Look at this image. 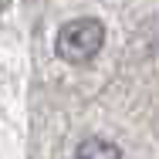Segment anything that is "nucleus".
<instances>
[{
	"label": "nucleus",
	"mask_w": 159,
	"mask_h": 159,
	"mask_svg": "<svg viewBox=\"0 0 159 159\" xmlns=\"http://www.w3.org/2000/svg\"><path fill=\"white\" fill-rule=\"evenodd\" d=\"M75 159H122V149L115 146V142H108V139H85V142H78V149H75Z\"/></svg>",
	"instance_id": "obj_2"
},
{
	"label": "nucleus",
	"mask_w": 159,
	"mask_h": 159,
	"mask_svg": "<svg viewBox=\"0 0 159 159\" xmlns=\"http://www.w3.org/2000/svg\"><path fill=\"white\" fill-rule=\"evenodd\" d=\"M7 7H10V0H0V10H7Z\"/></svg>",
	"instance_id": "obj_3"
},
{
	"label": "nucleus",
	"mask_w": 159,
	"mask_h": 159,
	"mask_svg": "<svg viewBox=\"0 0 159 159\" xmlns=\"http://www.w3.org/2000/svg\"><path fill=\"white\" fill-rule=\"evenodd\" d=\"M102 44H105V27H102V20H95V17L68 20L61 31H58V41H54L58 54H61L68 64L92 61L98 51H102Z\"/></svg>",
	"instance_id": "obj_1"
}]
</instances>
